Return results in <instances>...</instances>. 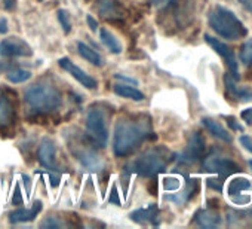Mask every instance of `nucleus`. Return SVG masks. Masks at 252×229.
Wrapping results in <instances>:
<instances>
[{
	"mask_svg": "<svg viewBox=\"0 0 252 229\" xmlns=\"http://www.w3.org/2000/svg\"><path fill=\"white\" fill-rule=\"evenodd\" d=\"M49 179H51V185H52L54 188H57L58 183H60V176H55L54 173H51V174H49Z\"/></svg>",
	"mask_w": 252,
	"mask_h": 229,
	"instance_id": "37998d69",
	"label": "nucleus"
},
{
	"mask_svg": "<svg viewBox=\"0 0 252 229\" xmlns=\"http://www.w3.org/2000/svg\"><path fill=\"white\" fill-rule=\"evenodd\" d=\"M99 39L101 42L108 48L111 54H120L122 52V45L116 39V36L108 30V29H99Z\"/></svg>",
	"mask_w": 252,
	"mask_h": 229,
	"instance_id": "4be33fe9",
	"label": "nucleus"
},
{
	"mask_svg": "<svg viewBox=\"0 0 252 229\" xmlns=\"http://www.w3.org/2000/svg\"><path fill=\"white\" fill-rule=\"evenodd\" d=\"M114 77H116V79H120V80H125V82L134 83V85H137V83H138L135 79H132V77H128V76H125V75H114Z\"/></svg>",
	"mask_w": 252,
	"mask_h": 229,
	"instance_id": "a19ab883",
	"label": "nucleus"
},
{
	"mask_svg": "<svg viewBox=\"0 0 252 229\" xmlns=\"http://www.w3.org/2000/svg\"><path fill=\"white\" fill-rule=\"evenodd\" d=\"M23 204V196H21V192H20V186L17 185L15 186V193L12 196V205H21Z\"/></svg>",
	"mask_w": 252,
	"mask_h": 229,
	"instance_id": "f704fd0d",
	"label": "nucleus"
},
{
	"mask_svg": "<svg viewBox=\"0 0 252 229\" xmlns=\"http://www.w3.org/2000/svg\"><path fill=\"white\" fill-rule=\"evenodd\" d=\"M30 77H32V73L24 69H14L6 73V79L11 83H23V82L29 80Z\"/></svg>",
	"mask_w": 252,
	"mask_h": 229,
	"instance_id": "393cba45",
	"label": "nucleus"
},
{
	"mask_svg": "<svg viewBox=\"0 0 252 229\" xmlns=\"http://www.w3.org/2000/svg\"><path fill=\"white\" fill-rule=\"evenodd\" d=\"M227 122H228V125L233 128V130H237V131H242L243 128H242V125H239L237 124V121H236V118H231V116H222Z\"/></svg>",
	"mask_w": 252,
	"mask_h": 229,
	"instance_id": "c9c22d12",
	"label": "nucleus"
},
{
	"mask_svg": "<svg viewBox=\"0 0 252 229\" xmlns=\"http://www.w3.org/2000/svg\"><path fill=\"white\" fill-rule=\"evenodd\" d=\"M180 185H181V182L177 177H166L163 180V186H165L166 191H178Z\"/></svg>",
	"mask_w": 252,
	"mask_h": 229,
	"instance_id": "c756f323",
	"label": "nucleus"
},
{
	"mask_svg": "<svg viewBox=\"0 0 252 229\" xmlns=\"http://www.w3.org/2000/svg\"><path fill=\"white\" fill-rule=\"evenodd\" d=\"M149 2L155 6H162V5H166V3H171L172 0H149Z\"/></svg>",
	"mask_w": 252,
	"mask_h": 229,
	"instance_id": "79ce46f5",
	"label": "nucleus"
},
{
	"mask_svg": "<svg viewBox=\"0 0 252 229\" xmlns=\"http://www.w3.org/2000/svg\"><path fill=\"white\" fill-rule=\"evenodd\" d=\"M249 165H251V168H252V159L249 161Z\"/></svg>",
	"mask_w": 252,
	"mask_h": 229,
	"instance_id": "a18cd8bd",
	"label": "nucleus"
},
{
	"mask_svg": "<svg viewBox=\"0 0 252 229\" xmlns=\"http://www.w3.org/2000/svg\"><path fill=\"white\" fill-rule=\"evenodd\" d=\"M156 139L149 116H126L117 121L113 137V152L117 158L132 155L144 142Z\"/></svg>",
	"mask_w": 252,
	"mask_h": 229,
	"instance_id": "f257e3e1",
	"label": "nucleus"
},
{
	"mask_svg": "<svg viewBox=\"0 0 252 229\" xmlns=\"http://www.w3.org/2000/svg\"><path fill=\"white\" fill-rule=\"evenodd\" d=\"M57 15H58V21H60V24H61L64 33L68 35V33L71 32V20H70L68 11H65V9H58Z\"/></svg>",
	"mask_w": 252,
	"mask_h": 229,
	"instance_id": "bb28decb",
	"label": "nucleus"
},
{
	"mask_svg": "<svg viewBox=\"0 0 252 229\" xmlns=\"http://www.w3.org/2000/svg\"><path fill=\"white\" fill-rule=\"evenodd\" d=\"M240 118L243 119V122H246V125H252V107H248V109L242 110Z\"/></svg>",
	"mask_w": 252,
	"mask_h": 229,
	"instance_id": "473e14b6",
	"label": "nucleus"
},
{
	"mask_svg": "<svg viewBox=\"0 0 252 229\" xmlns=\"http://www.w3.org/2000/svg\"><path fill=\"white\" fill-rule=\"evenodd\" d=\"M15 124V107L12 101L0 94V128H9Z\"/></svg>",
	"mask_w": 252,
	"mask_h": 229,
	"instance_id": "dca6fc26",
	"label": "nucleus"
},
{
	"mask_svg": "<svg viewBox=\"0 0 252 229\" xmlns=\"http://www.w3.org/2000/svg\"><path fill=\"white\" fill-rule=\"evenodd\" d=\"M39 2H43V0H39Z\"/></svg>",
	"mask_w": 252,
	"mask_h": 229,
	"instance_id": "49530a36",
	"label": "nucleus"
},
{
	"mask_svg": "<svg viewBox=\"0 0 252 229\" xmlns=\"http://www.w3.org/2000/svg\"><path fill=\"white\" fill-rule=\"evenodd\" d=\"M239 3H240L248 12L252 14V0H239Z\"/></svg>",
	"mask_w": 252,
	"mask_h": 229,
	"instance_id": "ea45409f",
	"label": "nucleus"
},
{
	"mask_svg": "<svg viewBox=\"0 0 252 229\" xmlns=\"http://www.w3.org/2000/svg\"><path fill=\"white\" fill-rule=\"evenodd\" d=\"M86 130L89 137L99 145L101 148L107 146L108 142V130L105 124V116L101 109L98 107H91L88 114H86Z\"/></svg>",
	"mask_w": 252,
	"mask_h": 229,
	"instance_id": "39448f33",
	"label": "nucleus"
},
{
	"mask_svg": "<svg viewBox=\"0 0 252 229\" xmlns=\"http://www.w3.org/2000/svg\"><path fill=\"white\" fill-rule=\"evenodd\" d=\"M240 61L243 63V66H251L252 64V39L246 40L242 46H240V54H239Z\"/></svg>",
	"mask_w": 252,
	"mask_h": 229,
	"instance_id": "a878e982",
	"label": "nucleus"
},
{
	"mask_svg": "<svg viewBox=\"0 0 252 229\" xmlns=\"http://www.w3.org/2000/svg\"><path fill=\"white\" fill-rule=\"evenodd\" d=\"M239 142H240V145H242L248 152L252 153V139H251L248 134H242V136L239 137Z\"/></svg>",
	"mask_w": 252,
	"mask_h": 229,
	"instance_id": "7c9ffc66",
	"label": "nucleus"
},
{
	"mask_svg": "<svg viewBox=\"0 0 252 229\" xmlns=\"http://www.w3.org/2000/svg\"><path fill=\"white\" fill-rule=\"evenodd\" d=\"M99 12L104 18L122 17V8L113 0H99Z\"/></svg>",
	"mask_w": 252,
	"mask_h": 229,
	"instance_id": "5701e85b",
	"label": "nucleus"
},
{
	"mask_svg": "<svg viewBox=\"0 0 252 229\" xmlns=\"http://www.w3.org/2000/svg\"><path fill=\"white\" fill-rule=\"evenodd\" d=\"M205 151H206V143H205V139L203 136L196 131L190 136L189 139V143H187V148L184 149V152L180 155L178 161L183 162V164H193V162H197L203 158L205 155Z\"/></svg>",
	"mask_w": 252,
	"mask_h": 229,
	"instance_id": "6e6552de",
	"label": "nucleus"
},
{
	"mask_svg": "<svg viewBox=\"0 0 252 229\" xmlns=\"http://www.w3.org/2000/svg\"><path fill=\"white\" fill-rule=\"evenodd\" d=\"M172 15L180 29L187 27L194 18V2L193 0H178L174 6Z\"/></svg>",
	"mask_w": 252,
	"mask_h": 229,
	"instance_id": "9b49d317",
	"label": "nucleus"
},
{
	"mask_svg": "<svg viewBox=\"0 0 252 229\" xmlns=\"http://www.w3.org/2000/svg\"><path fill=\"white\" fill-rule=\"evenodd\" d=\"M64 226H67V223H64L61 219H58L55 216H48L40 223V228H64Z\"/></svg>",
	"mask_w": 252,
	"mask_h": 229,
	"instance_id": "cd10ccee",
	"label": "nucleus"
},
{
	"mask_svg": "<svg viewBox=\"0 0 252 229\" xmlns=\"http://www.w3.org/2000/svg\"><path fill=\"white\" fill-rule=\"evenodd\" d=\"M174 159V155L166 148H153L146 151L143 155H140L134 164L132 168L137 174L141 177H156L158 174L163 173L168 168V164Z\"/></svg>",
	"mask_w": 252,
	"mask_h": 229,
	"instance_id": "20e7f679",
	"label": "nucleus"
},
{
	"mask_svg": "<svg viewBox=\"0 0 252 229\" xmlns=\"http://www.w3.org/2000/svg\"><path fill=\"white\" fill-rule=\"evenodd\" d=\"M149 191H150L152 195H156V193H158V182H156V180H153L152 186H149Z\"/></svg>",
	"mask_w": 252,
	"mask_h": 229,
	"instance_id": "c03bdc74",
	"label": "nucleus"
},
{
	"mask_svg": "<svg viewBox=\"0 0 252 229\" xmlns=\"http://www.w3.org/2000/svg\"><path fill=\"white\" fill-rule=\"evenodd\" d=\"M209 27L222 39L239 40L248 36L246 26L236 17V14L221 5H217L208 17Z\"/></svg>",
	"mask_w": 252,
	"mask_h": 229,
	"instance_id": "f03ea898",
	"label": "nucleus"
},
{
	"mask_svg": "<svg viewBox=\"0 0 252 229\" xmlns=\"http://www.w3.org/2000/svg\"><path fill=\"white\" fill-rule=\"evenodd\" d=\"M9 30L8 27V20L6 18H0V35H6Z\"/></svg>",
	"mask_w": 252,
	"mask_h": 229,
	"instance_id": "58836bf2",
	"label": "nucleus"
},
{
	"mask_svg": "<svg viewBox=\"0 0 252 229\" xmlns=\"http://www.w3.org/2000/svg\"><path fill=\"white\" fill-rule=\"evenodd\" d=\"M77 51L82 55V58H85L88 63H91L96 67H101L104 64V58L101 57V54L96 52L95 49H92L91 46H88L85 42H77Z\"/></svg>",
	"mask_w": 252,
	"mask_h": 229,
	"instance_id": "aec40b11",
	"label": "nucleus"
},
{
	"mask_svg": "<svg viewBox=\"0 0 252 229\" xmlns=\"http://www.w3.org/2000/svg\"><path fill=\"white\" fill-rule=\"evenodd\" d=\"M17 6V0H3V8L6 11H14Z\"/></svg>",
	"mask_w": 252,
	"mask_h": 229,
	"instance_id": "4c0bfd02",
	"label": "nucleus"
},
{
	"mask_svg": "<svg viewBox=\"0 0 252 229\" xmlns=\"http://www.w3.org/2000/svg\"><path fill=\"white\" fill-rule=\"evenodd\" d=\"M86 23H88V26H89V29H91L92 32H96V30H98V21H96L92 15H88V17H86Z\"/></svg>",
	"mask_w": 252,
	"mask_h": 229,
	"instance_id": "e433bc0d",
	"label": "nucleus"
},
{
	"mask_svg": "<svg viewBox=\"0 0 252 229\" xmlns=\"http://www.w3.org/2000/svg\"><path fill=\"white\" fill-rule=\"evenodd\" d=\"M251 186H252V183H251L249 179H246V177H234L228 183V196L240 193V192H243L246 189H251Z\"/></svg>",
	"mask_w": 252,
	"mask_h": 229,
	"instance_id": "b1692460",
	"label": "nucleus"
},
{
	"mask_svg": "<svg viewBox=\"0 0 252 229\" xmlns=\"http://www.w3.org/2000/svg\"><path fill=\"white\" fill-rule=\"evenodd\" d=\"M37 161L42 167L49 171H57V155H55V143L51 139H43L39 151H37Z\"/></svg>",
	"mask_w": 252,
	"mask_h": 229,
	"instance_id": "f8f14e48",
	"label": "nucleus"
},
{
	"mask_svg": "<svg viewBox=\"0 0 252 229\" xmlns=\"http://www.w3.org/2000/svg\"><path fill=\"white\" fill-rule=\"evenodd\" d=\"M113 91H114L116 95H119L122 98H128V100H134V101H143L146 98L144 94L140 89H137L134 86H129V85H123V83L116 85L113 88Z\"/></svg>",
	"mask_w": 252,
	"mask_h": 229,
	"instance_id": "412c9836",
	"label": "nucleus"
},
{
	"mask_svg": "<svg viewBox=\"0 0 252 229\" xmlns=\"http://www.w3.org/2000/svg\"><path fill=\"white\" fill-rule=\"evenodd\" d=\"M197 192H199V180L191 179V180L187 182L186 189H184L180 195H169V196H166V199L174 201V202H177V204H186V202H189Z\"/></svg>",
	"mask_w": 252,
	"mask_h": 229,
	"instance_id": "6ab92c4d",
	"label": "nucleus"
},
{
	"mask_svg": "<svg viewBox=\"0 0 252 229\" xmlns=\"http://www.w3.org/2000/svg\"><path fill=\"white\" fill-rule=\"evenodd\" d=\"M236 82L237 80H234L230 73L224 75V85H225L227 92L233 98H236L239 101H251L252 100V88H249V86H239Z\"/></svg>",
	"mask_w": 252,
	"mask_h": 229,
	"instance_id": "4468645a",
	"label": "nucleus"
},
{
	"mask_svg": "<svg viewBox=\"0 0 252 229\" xmlns=\"http://www.w3.org/2000/svg\"><path fill=\"white\" fill-rule=\"evenodd\" d=\"M0 55L6 58L14 57H32V46L20 38H8L0 42Z\"/></svg>",
	"mask_w": 252,
	"mask_h": 229,
	"instance_id": "1a4fd4ad",
	"label": "nucleus"
},
{
	"mask_svg": "<svg viewBox=\"0 0 252 229\" xmlns=\"http://www.w3.org/2000/svg\"><path fill=\"white\" fill-rule=\"evenodd\" d=\"M205 40L206 43L218 54L221 55L224 60H225V64L230 70V75L234 80H239L240 79V75H239V66H237V61H236V55H234V51L224 42H221L220 39L214 38V36H209V35H205Z\"/></svg>",
	"mask_w": 252,
	"mask_h": 229,
	"instance_id": "0eeeda50",
	"label": "nucleus"
},
{
	"mask_svg": "<svg viewBox=\"0 0 252 229\" xmlns=\"http://www.w3.org/2000/svg\"><path fill=\"white\" fill-rule=\"evenodd\" d=\"M230 199L236 205H248L252 201V196L251 195H243L240 192V193H236V195H230Z\"/></svg>",
	"mask_w": 252,
	"mask_h": 229,
	"instance_id": "c85d7f7f",
	"label": "nucleus"
},
{
	"mask_svg": "<svg viewBox=\"0 0 252 229\" xmlns=\"http://www.w3.org/2000/svg\"><path fill=\"white\" fill-rule=\"evenodd\" d=\"M202 124H203V127H205L214 137L220 139L221 142L230 143V142L233 140L230 131L225 130L218 121H215V119H212V118H203V119H202Z\"/></svg>",
	"mask_w": 252,
	"mask_h": 229,
	"instance_id": "a211bd4d",
	"label": "nucleus"
},
{
	"mask_svg": "<svg viewBox=\"0 0 252 229\" xmlns=\"http://www.w3.org/2000/svg\"><path fill=\"white\" fill-rule=\"evenodd\" d=\"M58 64H60L61 69H64L67 73H70V75H71L82 86H85L86 89H96V88H98L96 79H94L91 75H88L85 70H82L79 66H76L70 58H67V57L60 58V60H58Z\"/></svg>",
	"mask_w": 252,
	"mask_h": 229,
	"instance_id": "9d476101",
	"label": "nucleus"
},
{
	"mask_svg": "<svg viewBox=\"0 0 252 229\" xmlns=\"http://www.w3.org/2000/svg\"><path fill=\"white\" fill-rule=\"evenodd\" d=\"M203 170L208 173H217L220 179H227L228 176L239 173L240 167L230 158L221 156L218 153H211L203 159Z\"/></svg>",
	"mask_w": 252,
	"mask_h": 229,
	"instance_id": "423d86ee",
	"label": "nucleus"
},
{
	"mask_svg": "<svg viewBox=\"0 0 252 229\" xmlns=\"http://www.w3.org/2000/svg\"><path fill=\"white\" fill-rule=\"evenodd\" d=\"M108 202H110V204L120 205V198H119V195H117V188H116V185H113V188H111V193H110V196H108Z\"/></svg>",
	"mask_w": 252,
	"mask_h": 229,
	"instance_id": "72a5a7b5",
	"label": "nucleus"
},
{
	"mask_svg": "<svg viewBox=\"0 0 252 229\" xmlns=\"http://www.w3.org/2000/svg\"><path fill=\"white\" fill-rule=\"evenodd\" d=\"M129 217H131V220H134V222H137L140 225H147V223L158 225L159 223L158 222V219H159V208H158L156 204H152L147 208H138V210L132 211L129 214Z\"/></svg>",
	"mask_w": 252,
	"mask_h": 229,
	"instance_id": "f3484780",
	"label": "nucleus"
},
{
	"mask_svg": "<svg viewBox=\"0 0 252 229\" xmlns=\"http://www.w3.org/2000/svg\"><path fill=\"white\" fill-rule=\"evenodd\" d=\"M194 223L200 228L212 229V228L221 226L222 219H221V214L218 211H215L212 208H205V210H199L194 214Z\"/></svg>",
	"mask_w": 252,
	"mask_h": 229,
	"instance_id": "2eb2a0df",
	"label": "nucleus"
},
{
	"mask_svg": "<svg viewBox=\"0 0 252 229\" xmlns=\"http://www.w3.org/2000/svg\"><path fill=\"white\" fill-rule=\"evenodd\" d=\"M24 100L36 113H51L60 109L63 104V95L60 89L48 82H40L29 86L24 94Z\"/></svg>",
	"mask_w": 252,
	"mask_h": 229,
	"instance_id": "7ed1b4c3",
	"label": "nucleus"
},
{
	"mask_svg": "<svg viewBox=\"0 0 252 229\" xmlns=\"http://www.w3.org/2000/svg\"><path fill=\"white\" fill-rule=\"evenodd\" d=\"M208 186L211 188V189H214V191H217V192H221L222 191V179H209L208 180Z\"/></svg>",
	"mask_w": 252,
	"mask_h": 229,
	"instance_id": "2f4dec72",
	"label": "nucleus"
},
{
	"mask_svg": "<svg viewBox=\"0 0 252 229\" xmlns=\"http://www.w3.org/2000/svg\"><path fill=\"white\" fill-rule=\"evenodd\" d=\"M43 208V202L39 199V201H34L32 208H18L15 211H12L9 214V222L11 223H24V222H32L37 217V214L42 211Z\"/></svg>",
	"mask_w": 252,
	"mask_h": 229,
	"instance_id": "ddd939ff",
	"label": "nucleus"
}]
</instances>
